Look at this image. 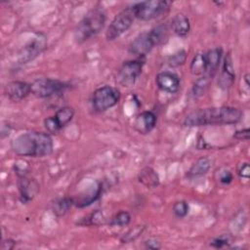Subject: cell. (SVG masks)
Segmentation results:
<instances>
[{
  "label": "cell",
  "instance_id": "cell-5",
  "mask_svg": "<svg viewBox=\"0 0 250 250\" xmlns=\"http://www.w3.org/2000/svg\"><path fill=\"white\" fill-rule=\"evenodd\" d=\"M120 97L121 94L117 88L104 85L97 88L93 92L91 96V104L95 111L104 112L115 106L118 104Z\"/></svg>",
  "mask_w": 250,
  "mask_h": 250
},
{
  "label": "cell",
  "instance_id": "cell-10",
  "mask_svg": "<svg viewBox=\"0 0 250 250\" xmlns=\"http://www.w3.org/2000/svg\"><path fill=\"white\" fill-rule=\"evenodd\" d=\"M18 188L20 192V199L22 203H28L39 192L40 187L38 182L24 175L18 176Z\"/></svg>",
  "mask_w": 250,
  "mask_h": 250
},
{
  "label": "cell",
  "instance_id": "cell-23",
  "mask_svg": "<svg viewBox=\"0 0 250 250\" xmlns=\"http://www.w3.org/2000/svg\"><path fill=\"white\" fill-rule=\"evenodd\" d=\"M206 59H205V53H197L192 58L190 64H189V70L190 73L194 76H201L206 72Z\"/></svg>",
  "mask_w": 250,
  "mask_h": 250
},
{
  "label": "cell",
  "instance_id": "cell-37",
  "mask_svg": "<svg viewBox=\"0 0 250 250\" xmlns=\"http://www.w3.org/2000/svg\"><path fill=\"white\" fill-rule=\"evenodd\" d=\"M233 137L237 140H242V141H246L249 139V129L245 128L239 131H236L235 134L233 135Z\"/></svg>",
  "mask_w": 250,
  "mask_h": 250
},
{
  "label": "cell",
  "instance_id": "cell-13",
  "mask_svg": "<svg viewBox=\"0 0 250 250\" xmlns=\"http://www.w3.org/2000/svg\"><path fill=\"white\" fill-rule=\"evenodd\" d=\"M155 83L161 91L174 94L178 92L181 81L178 74L171 71H162L156 75Z\"/></svg>",
  "mask_w": 250,
  "mask_h": 250
},
{
  "label": "cell",
  "instance_id": "cell-36",
  "mask_svg": "<svg viewBox=\"0 0 250 250\" xmlns=\"http://www.w3.org/2000/svg\"><path fill=\"white\" fill-rule=\"evenodd\" d=\"M17 245V241L13 238H5L2 240V244H1V249L2 250H12L16 247Z\"/></svg>",
  "mask_w": 250,
  "mask_h": 250
},
{
  "label": "cell",
  "instance_id": "cell-6",
  "mask_svg": "<svg viewBox=\"0 0 250 250\" xmlns=\"http://www.w3.org/2000/svg\"><path fill=\"white\" fill-rule=\"evenodd\" d=\"M134 19L135 17L131 7L120 11L109 23L105 32V38L108 41H112L120 37L131 27Z\"/></svg>",
  "mask_w": 250,
  "mask_h": 250
},
{
  "label": "cell",
  "instance_id": "cell-29",
  "mask_svg": "<svg viewBox=\"0 0 250 250\" xmlns=\"http://www.w3.org/2000/svg\"><path fill=\"white\" fill-rule=\"evenodd\" d=\"M186 60H187V52L185 50H180V51L176 52L175 54L171 55L168 58L167 62L170 66L176 67V66L184 64L186 62Z\"/></svg>",
  "mask_w": 250,
  "mask_h": 250
},
{
  "label": "cell",
  "instance_id": "cell-1",
  "mask_svg": "<svg viewBox=\"0 0 250 250\" xmlns=\"http://www.w3.org/2000/svg\"><path fill=\"white\" fill-rule=\"evenodd\" d=\"M243 112L234 106H212L199 108L189 112L184 119V125L188 127L207 125H230L238 123Z\"/></svg>",
  "mask_w": 250,
  "mask_h": 250
},
{
  "label": "cell",
  "instance_id": "cell-30",
  "mask_svg": "<svg viewBox=\"0 0 250 250\" xmlns=\"http://www.w3.org/2000/svg\"><path fill=\"white\" fill-rule=\"evenodd\" d=\"M145 229V227L144 226H137L135 227L134 229H130L127 233H125L123 235V237L121 238V241L123 243H128V242H131L133 240H135Z\"/></svg>",
  "mask_w": 250,
  "mask_h": 250
},
{
  "label": "cell",
  "instance_id": "cell-7",
  "mask_svg": "<svg viewBox=\"0 0 250 250\" xmlns=\"http://www.w3.org/2000/svg\"><path fill=\"white\" fill-rule=\"evenodd\" d=\"M31 86V94H33L37 98H50L54 95H58L63 92L68 85L61 80L53 79V78H38L35 79Z\"/></svg>",
  "mask_w": 250,
  "mask_h": 250
},
{
  "label": "cell",
  "instance_id": "cell-14",
  "mask_svg": "<svg viewBox=\"0 0 250 250\" xmlns=\"http://www.w3.org/2000/svg\"><path fill=\"white\" fill-rule=\"evenodd\" d=\"M234 80H235V73H234V67L232 64V59L230 54L228 53L224 57L222 70L218 79V85L220 88L227 90L232 86Z\"/></svg>",
  "mask_w": 250,
  "mask_h": 250
},
{
  "label": "cell",
  "instance_id": "cell-32",
  "mask_svg": "<svg viewBox=\"0 0 250 250\" xmlns=\"http://www.w3.org/2000/svg\"><path fill=\"white\" fill-rule=\"evenodd\" d=\"M232 173L226 168H222L218 171V180L223 185H229L232 182Z\"/></svg>",
  "mask_w": 250,
  "mask_h": 250
},
{
  "label": "cell",
  "instance_id": "cell-34",
  "mask_svg": "<svg viewBox=\"0 0 250 250\" xmlns=\"http://www.w3.org/2000/svg\"><path fill=\"white\" fill-rule=\"evenodd\" d=\"M237 175L242 179H246V180L249 179V177H250V167H249L248 162H243L239 165V167L237 168Z\"/></svg>",
  "mask_w": 250,
  "mask_h": 250
},
{
  "label": "cell",
  "instance_id": "cell-31",
  "mask_svg": "<svg viewBox=\"0 0 250 250\" xmlns=\"http://www.w3.org/2000/svg\"><path fill=\"white\" fill-rule=\"evenodd\" d=\"M230 243V236L229 234H222L211 240L210 246L214 248H223Z\"/></svg>",
  "mask_w": 250,
  "mask_h": 250
},
{
  "label": "cell",
  "instance_id": "cell-12",
  "mask_svg": "<svg viewBox=\"0 0 250 250\" xmlns=\"http://www.w3.org/2000/svg\"><path fill=\"white\" fill-rule=\"evenodd\" d=\"M154 47V44L149 36L148 31L140 33L129 45L130 54L137 59L143 60Z\"/></svg>",
  "mask_w": 250,
  "mask_h": 250
},
{
  "label": "cell",
  "instance_id": "cell-25",
  "mask_svg": "<svg viewBox=\"0 0 250 250\" xmlns=\"http://www.w3.org/2000/svg\"><path fill=\"white\" fill-rule=\"evenodd\" d=\"M213 80V77L207 75V74H203L201 75L199 78H197L193 85H192V88H191V93L192 95L197 98V97H200L202 96L205 91L208 89L209 85L211 84Z\"/></svg>",
  "mask_w": 250,
  "mask_h": 250
},
{
  "label": "cell",
  "instance_id": "cell-26",
  "mask_svg": "<svg viewBox=\"0 0 250 250\" xmlns=\"http://www.w3.org/2000/svg\"><path fill=\"white\" fill-rule=\"evenodd\" d=\"M104 214L101 210H96L95 212L91 213L90 215H88L87 217L81 219V221L79 223H77L80 226H100L104 224Z\"/></svg>",
  "mask_w": 250,
  "mask_h": 250
},
{
  "label": "cell",
  "instance_id": "cell-2",
  "mask_svg": "<svg viewBox=\"0 0 250 250\" xmlns=\"http://www.w3.org/2000/svg\"><path fill=\"white\" fill-rule=\"evenodd\" d=\"M10 146L20 156L43 157L53 152L54 142L49 133L31 131L15 137Z\"/></svg>",
  "mask_w": 250,
  "mask_h": 250
},
{
  "label": "cell",
  "instance_id": "cell-16",
  "mask_svg": "<svg viewBox=\"0 0 250 250\" xmlns=\"http://www.w3.org/2000/svg\"><path fill=\"white\" fill-rule=\"evenodd\" d=\"M223 58V49L222 47H215L210 49L205 53V59H206V72L204 74H207L214 78L221 61Z\"/></svg>",
  "mask_w": 250,
  "mask_h": 250
},
{
  "label": "cell",
  "instance_id": "cell-18",
  "mask_svg": "<svg viewBox=\"0 0 250 250\" xmlns=\"http://www.w3.org/2000/svg\"><path fill=\"white\" fill-rule=\"evenodd\" d=\"M212 166V160L207 156H202L198 158L188 169L187 177L188 179H195L202 177L208 173Z\"/></svg>",
  "mask_w": 250,
  "mask_h": 250
},
{
  "label": "cell",
  "instance_id": "cell-35",
  "mask_svg": "<svg viewBox=\"0 0 250 250\" xmlns=\"http://www.w3.org/2000/svg\"><path fill=\"white\" fill-rule=\"evenodd\" d=\"M145 247L146 249H151V250H158L161 248V244L158 240L154 239V238H148L146 240H145L144 242Z\"/></svg>",
  "mask_w": 250,
  "mask_h": 250
},
{
  "label": "cell",
  "instance_id": "cell-17",
  "mask_svg": "<svg viewBox=\"0 0 250 250\" xmlns=\"http://www.w3.org/2000/svg\"><path fill=\"white\" fill-rule=\"evenodd\" d=\"M102 193V185L98 184L96 187H91L85 190L83 193L78 195L77 198H73L74 200V205L83 208L86 206L91 205L93 202H95L99 197L101 196Z\"/></svg>",
  "mask_w": 250,
  "mask_h": 250
},
{
  "label": "cell",
  "instance_id": "cell-22",
  "mask_svg": "<svg viewBox=\"0 0 250 250\" xmlns=\"http://www.w3.org/2000/svg\"><path fill=\"white\" fill-rule=\"evenodd\" d=\"M74 205V200L72 197L64 196L57 198L52 203V211L57 217L64 216Z\"/></svg>",
  "mask_w": 250,
  "mask_h": 250
},
{
  "label": "cell",
  "instance_id": "cell-27",
  "mask_svg": "<svg viewBox=\"0 0 250 250\" xmlns=\"http://www.w3.org/2000/svg\"><path fill=\"white\" fill-rule=\"evenodd\" d=\"M131 215L127 211H119L116 213L112 219L110 220V226H118V227H125L130 224L131 222Z\"/></svg>",
  "mask_w": 250,
  "mask_h": 250
},
{
  "label": "cell",
  "instance_id": "cell-33",
  "mask_svg": "<svg viewBox=\"0 0 250 250\" xmlns=\"http://www.w3.org/2000/svg\"><path fill=\"white\" fill-rule=\"evenodd\" d=\"M44 127L46 128L47 132L50 134H56L60 131V129L58 128L53 116H49L47 118L44 119Z\"/></svg>",
  "mask_w": 250,
  "mask_h": 250
},
{
  "label": "cell",
  "instance_id": "cell-21",
  "mask_svg": "<svg viewBox=\"0 0 250 250\" xmlns=\"http://www.w3.org/2000/svg\"><path fill=\"white\" fill-rule=\"evenodd\" d=\"M74 109L71 106L65 105L61 107L57 112L53 115V118L60 130H62L63 127H65L73 118L74 116Z\"/></svg>",
  "mask_w": 250,
  "mask_h": 250
},
{
  "label": "cell",
  "instance_id": "cell-3",
  "mask_svg": "<svg viewBox=\"0 0 250 250\" xmlns=\"http://www.w3.org/2000/svg\"><path fill=\"white\" fill-rule=\"evenodd\" d=\"M105 13L103 9H94L88 12L74 29V40L77 44L85 43L98 35L105 25Z\"/></svg>",
  "mask_w": 250,
  "mask_h": 250
},
{
  "label": "cell",
  "instance_id": "cell-9",
  "mask_svg": "<svg viewBox=\"0 0 250 250\" xmlns=\"http://www.w3.org/2000/svg\"><path fill=\"white\" fill-rule=\"evenodd\" d=\"M47 39L46 36L42 33H37L32 40H30L20 52L19 54V62L20 63H27L33 61L36 57H38L46 48Z\"/></svg>",
  "mask_w": 250,
  "mask_h": 250
},
{
  "label": "cell",
  "instance_id": "cell-15",
  "mask_svg": "<svg viewBox=\"0 0 250 250\" xmlns=\"http://www.w3.org/2000/svg\"><path fill=\"white\" fill-rule=\"evenodd\" d=\"M157 117L155 113L150 110H146L143 111L136 117L134 127L139 133L147 134L155 127Z\"/></svg>",
  "mask_w": 250,
  "mask_h": 250
},
{
  "label": "cell",
  "instance_id": "cell-8",
  "mask_svg": "<svg viewBox=\"0 0 250 250\" xmlns=\"http://www.w3.org/2000/svg\"><path fill=\"white\" fill-rule=\"evenodd\" d=\"M144 66V61L140 59L129 60L124 62L117 74V79L120 84L124 86H131L135 83L137 78L141 75Z\"/></svg>",
  "mask_w": 250,
  "mask_h": 250
},
{
  "label": "cell",
  "instance_id": "cell-11",
  "mask_svg": "<svg viewBox=\"0 0 250 250\" xmlns=\"http://www.w3.org/2000/svg\"><path fill=\"white\" fill-rule=\"evenodd\" d=\"M4 94L10 101L18 103L31 94V86L29 83L21 80L10 81L4 87Z\"/></svg>",
  "mask_w": 250,
  "mask_h": 250
},
{
  "label": "cell",
  "instance_id": "cell-19",
  "mask_svg": "<svg viewBox=\"0 0 250 250\" xmlns=\"http://www.w3.org/2000/svg\"><path fill=\"white\" fill-rule=\"evenodd\" d=\"M170 27L179 37H186L190 30L188 18L184 14H177L171 21Z\"/></svg>",
  "mask_w": 250,
  "mask_h": 250
},
{
  "label": "cell",
  "instance_id": "cell-4",
  "mask_svg": "<svg viewBox=\"0 0 250 250\" xmlns=\"http://www.w3.org/2000/svg\"><path fill=\"white\" fill-rule=\"evenodd\" d=\"M172 2L163 0H151V1H142L135 3L131 6L134 17L141 21H152L162 15L166 14Z\"/></svg>",
  "mask_w": 250,
  "mask_h": 250
},
{
  "label": "cell",
  "instance_id": "cell-20",
  "mask_svg": "<svg viewBox=\"0 0 250 250\" xmlns=\"http://www.w3.org/2000/svg\"><path fill=\"white\" fill-rule=\"evenodd\" d=\"M138 180L142 185H144L146 188H156L160 183L159 175L153 168L149 166L144 167L139 172Z\"/></svg>",
  "mask_w": 250,
  "mask_h": 250
},
{
  "label": "cell",
  "instance_id": "cell-24",
  "mask_svg": "<svg viewBox=\"0 0 250 250\" xmlns=\"http://www.w3.org/2000/svg\"><path fill=\"white\" fill-rule=\"evenodd\" d=\"M168 31H169V26L166 22L160 23L148 31L154 46H158L164 42V40L168 36Z\"/></svg>",
  "mask_w": 250,
  "mask_h": 250
},
{
  "label": "cell",
  "instance_id": "cell-28",
  "mask_svg": "<svg viewBox=\"0 0 250 250\" xmlns=\"http://www.w3.org/2000/svg\"><path fill=\"white\" fill-rule=\"evenodd\" d=\"M188 203L185 200H179V201H176L174 204H173V207H172V211L174 213V215L177 217V218H185L188 213Z\"/></svg>",
  "mask_w": 250,
  "mask_h": 250
}]
</instances>
